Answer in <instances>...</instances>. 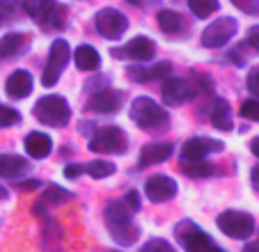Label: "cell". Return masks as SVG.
I'll return each mask as SVG.
<instances>
[{"label": "cell", "instance_id": "6da1fadb", "mask_svg": "<svg viewBox=\"0 0 259 252\" xmlns=\"http://www.w3.org/2000/svg\"><path fill=\"white\" fill-rule=\"evenodd\" d=\"M133 121H136L140 129H163V126L170 121V115L163 106H158L154 99L149 97H140L131 103V112H128Z\"/></svg>", "mask_w": 259, "mask_h": 252}, {"label": "cell", "instance_id": "7a4b0ae2", "mask_svg": "<svg viewBox=\"0 0 259 252\" xmlns=\"http://www.w3.org/2000/svg\"><path fill=\"white\" fill-rule=\"evenodd\" d=\"M34 117L46 126H67L71 119V108L58 94H49V97H41L39 101L34 103Z\"/></svg>", "mask_w": 259, "mask_h": 252}, {"label": "cell", "instance_id": "3957f363", "mask_svg": "<svg viewBox=\"0 0 259 252\" xmlns=\"http://www.w3.org/2000/svg\"><path fill=\"white\" fill-rule=\"evenodd\" d=\"M175 234L186 252H225L223 247L215 245L209 234H204L195 223H191V220H181V223L177 225Z\"/></svg>", "mask_w": 259, "mask_h": 252}, {"label": "cell", "instance_id": "277c9868", "mask_svg": "<svg viewBox=\"0 0 259 252\" xmlns=\"http://www.w3.org/2000/svg\"><path fill=\"white\" fill-rule=\"evenodd\" d=\"M202 92V78L184 80V78H167L163 82V99L167 106H181V103L195 99Z\"/></svg>", "mask_w": 259, "mask_h": 252}, {"label": "cell", "instance_id": "5b68a950", "mask_svg": "<svg viewBox=\"0 0 259 252\" xmlns=\"http://www.w3.org/2000/svg\"><path fill=\"white\" fill-rule=\"evenodd\" d=\"M69 58H71V49L64 39H55L51 44V51H49V62H46V69L41 73V85L44 88H53L55 82L60 80V73L64 71L67 67Z\"/></svg>", "mask_w": 259, "mask_h": 252}, {"label": "cell", "instance_id": "8992f818", "mask_svg": "<svg viewBox=\"0 0 259 252\" xmlns=\"http://www.w3.org/2000/svg\"><path fill=\"white\" fill-rule=\"evenodd\" d=\"M90 149L97 154H124L126 151V136L119 126H103L92 136Z\"/></svg>", "mask_w": 259, "mask_h": 252}, {"label": "cell", "instance_id": "52a82bcc", "mask_svg": "<svg viewBox=\"0 0 259 252\" xmlns=\"http://www.w3.org/2000/svg\"><path fill=\"white\" fill-rule=\"evenodd\" d=\"M218 227L232 238H248L254 232V218L243 211H223L218 216Z\"/></svg>", "mask_w": 259, "mask_h": 252}, {"label": "cell", "instance_id": "ba28073f", "mask_svg": "<svg viewBox=\"0 0 259 252\" xmlns=\"http://www.w3.org/2000/svg\"><path fill=\"white\" fill-rule=\"evenodd\" d=\"M236 30H239L236 21L232 16H223V19L213 21V23H209L204 28V32H202V46H206V49H220V46H225L234 37Z\"/></svg>", "mask_w": 259, "mask_h": 252}, {"label": "cell", "instance_id": "9c48e42d", "mask_svg": "<svg viewBox=\"0 0 259 252\" xmlns=\"http://www.w3.org/2000/svg\"><path fill=\"white\" fill-rule=\"evenodd\" d=\"M94 23H97V30L108 39H117L126 32L128 28V19L122 14L119 10H113V7H106V10L97 12L94 16Z\"/></svg>", "mask_w": 259, "mask_h": 252}, {"label": "cell", "instance_id": "30bf717a", "mask_svg": "<svg viewBox=\"0 0 259 252\" xmlns=\"http://www.w3.org/2000/svg\"><path fill=\"white\" fill-rule=\"evenodd\" d=\"M154 53H156V44H154L149 37H136L131 39L124 49H115L113 55H117L119 60L124 58H131V60H138V62H147V60H152Z\"/></svg>", "mask_w": 259, "mask_h": 252}, {"label": "cell", "instance_id": "8fae6325", "mask_svg": "<svg viewBox=\"0 0 259 252\" xmlns=\"http://www.w3.org/2000/svg\"><path fill=\"white\" fill-rule=\"evenodd\" d=\"M145 195L152 202H167V199H172L177 195V181L165 175H154L147 179Z\"/></svg>", "mask_w": 259, "mask_h": 252}, {"label": "cell", "instance_id": "7c38bea8", "mask_svg": "<svg viewBox=\"0 0 259 252\" xmlns=\"http://www.w3.org/2000/svg\"><path fill=\"white\" fill-rule=\"evenodd\" d=\"M122 106H124V92H119V90H101V92H94L88 103L90 110L101 112V115H113V112H117Z\"/></svg>", "mask_w": 259, "mask_h": 252}, {"label": "cell", "instance_id": "4fadbf2b", "mask_svg": "<svg viewBox=\"0 0 259 252\" xmlns=\"http://www.w3.org/2000/svg\"><path fill=\"white\" fill-rule=\"evenodd\" d=\"M223 142L211 140V138H191V140L184 142V149H181V158L184 160H202L206 154L211 151H223Z\"/></svg>", "mask_w": 259, "mask_h": 252}, {"label": "cell", "instance_id": "5bb4252c", "mask_svg": "<svg viewBox=\"0 0 259 252\" xmlns=\"http://www.w3.org/2000/svg\"><path fill=\"white\" fill-rule=\"evenodd\" d=\"M108 229L110 236L119 243V245H133L140 236V227L133 223L131 218H122V220H108Z\"/></svg>", "mask_w": 259, "mask_h": 252}, {"label": "cell", "instance_id": "9a60e30c", "mask_svg": "<svg viewBox=\"0 0 259 252\" xmlns=\"http://www.w3.org/2000/svg\"><path fill=\"white\" fill-rule=\"evenodd\" d=\"M30 37L23 32H10L0 39V60H14L23 51H28Z\"/></svg>", "mask_w": 259, "mask_h": 252}, {"label": "cell", "instance_id": "2e32d148", "mask_svg": "<svg viewBox=\"0 0 259 252\" xmlns=\"http://www.w3.org/2000/svg\"><path fill=\"white\" fill-rule=\"evenodd\" d=\"M170 73H172L170 62H158L154 67H128L126 76L136 82H149V80H158V78H167Z\"/></svg>", "mask_w": 259, "mask_h": 252}, {"label": "cell", "instance_id": "e0dca14e", "mask_svg": "<svg viewBox=\"0 0 259 252\" xmlns=\"http://www.w3.org/2000/svg\"><path fill=\"white\" fill-rule=\"evenodd\" d=\"M5 90L12 99H25L32 92V76H30L25 69H19V71H14L7 78Z\"/></svg>", "mask_w": 259, "mask_h": 252}, {"label": "cell", "instance_id": "ac0fdd59", "mask_svg": "<svg viewBox=\"0 0 259 252\" xmlns=\"http://www.w3.org/2000/svg\"><path fill=\"white\" fill-rule=\"evenodd\" d=\"M30 170V163L14 154H0V177L3 179H19Z\"/></svg>", "mask_w": 259, "mask_h": 252}, {"label": "cell", "instance_id": "d6986e66", "mask_svg": "<svg viewBox=\"0 0 259 252\" xmlns=\"http://www.w3.org/2000/svg\"><path fill=\"white\" fill-rule=\"evenodd\" d=\"M172 154V145L167 142H152V145H145L140 151V165L147 167V165H154V163H163L167 160Z\"/></svg>", "mask_w": 259, "mask_h": 252}, {"label": "cell", "instance_id": "ffe728a7", "mask_svg": "<svg viewBox=\"0 0 259 252\" xmlns=\"http://www.w3.org/2000/svg\"><path fill=\"white\" fill-rule=\"evenodd\" d=\"M156 19H158V28L165 34H181L184 30H188L186 19L175 10H161Z\"/></svg>", "mask_w": 259, "mask_h": 252}, {"label": "cell", "instance_id": "44dd1931", "mask_svg": "<svg viewBox=\"0 0 259 252\" xmlns=\"http://www.w3.org/2000/svg\"><path fill=\"white\" fill-rule=\"evenodd\" d=\"M211 124L218 131H232L234 126V117H232V108L225 99H215L213 108H211Z\"/></svg>", "mask_w": 259, "mask_h": 252}, {"label": "cell", "instance_id": "7402d4cb", "mask_svg": "<svg viewBox=\"0 0 259 252\" xmlns=\"http://www.w3.org/2000/svg\"><path fill=\"white\" fill-rule=\"evenodd\" d=\"M21 5H23L25 14H30L37 23L46 25L49 16L53 14V10H55V0H21Z\"/></svg>", "mask_w": 259, "mask_h": 252}, {"label": "cell", "instance_id": "603a6c76", "mask_svg": "<svg viewBox=\"0 0 259 252\" xmlns=\"http://www.w3.org/2000/svg\"><path fill=\"white\" fill-rule=\"evenodd\" d=\"M25 149L32 158H46L53 149V140H51L46 133H30L25 138Z\"/></svg>", "mask_w": 259, "mask_h": 252}, {"label": "cell", "instance_id": "cb8c5ba5", "mask_svg": "<svg viewBox=\"0 0 259 252\" xmlns=\"http://www.w3.org/2000/svg\"><path fill=\"white\" fill-rule=\"evenodd\" d=\"M73 60H76V67L83 69V71H94L101 64V58H99L97 49H92V46H78L76 53H73Z\"/></svg>", "mask_w": 259, "mask_h": 252}, {"label": "cell", "instance_id": "d4e9b609", "mask_svg": "<svg viewBox=\"0 0 259 252\" xmlns=\"http://www.w3.org/2000/svg\"><path fill=\"white\" fill-rule=\"evenodd\" d=\"M181 172L191 179H202V177L213 175V165L206 163L204 158L202 160H184L181 158Z\"/></svg>", "mask_w": 259, "mask_h": 252}, {"label": "cell", "instance_id": "484cf974", "mask_svg": "<svg viewBox=\"0 0 259 252\" xmlns=\"http://www.w3.org/2000/svg\"><path fill=\"white\" fill-rule=\"evenodd\" d=\"M69 199H73L71 190H64L62 186H49L39 202L44 204V206H58V204H64V202H69Z\"/></svg>", "mask_w": 259, "mask_h": 252}, {"label": "cell", "instance_id": "4316f807", "mask_svg": "<svg viewBox=\"0 0 259 252\" xmlns=\"http://www.w3.org/2000/svg\"><path fill=\"white\" fill-rule=\"evenodd\" d=\"M21 12H23L21 0H0V25L14 23L21 16Z\"/></svg>", "mask_w": 259, "mask_h": 252}, {"label": "cell", "instance_id": "83f0119b", "mask_svg": "<svg viewBox=\"0 0 259 252\" xmlns=\"http://www.w3.org/2000/svg\"><path fill=\"white\" fill-rule=\"evenodd\" d=\"M83 172L90 175L92 179H106V177H110L115 172V165L108 163V160H92V163L83 165Z\"/></svg>", "mask_w": 259, "mask_h": 252}, {"label": "cell", "instance_id": "f1b7e54d", "mask_svg": "<svg viewBox=\"0 0 259 252\" xmlns=\"http://www.w3.org/2000/svg\"><path fill=\"white\" fill-rule=\"evenodd\" d=\"M188 7L197 19H206L218 10V0H188Z\"/></svg>", "mask_w": 259, "mask_h": 252}, {"label": "cell", "instance_id": "f546056e", "mask_svg": "<svg viewBox=\"0 0 259 252\" xmlns=\"http://www.w3.org/2000/svg\"><path fill=\"white\" fill-rule=\"evenodd\" d=\"M241 117L250 121H259V99H248L241 103Z\"/></svg>", "mask_w": 259, "mask_h": 252}, {"label": "cell", "instance_id": "4dcf8cb0", "mask_svg": "<svg viewBox=\"0 0 259 252\" xmlns=\"http://www.w3.org/2000/svg\"><path fill=\"white\" fill-rule=\"evenodd\" d=\"M21 121V115L14 110V108L0 106V126H14Z\"/></svg>", "mask_w": 259, "mask_h": 252}, {"label": "cell", "instance_id": "1f68e13d", "mask_svg": "<svg viewBox=\"0 0 259 252\" xmlns=\"http://www.w3.org/2000/svg\"><path fill=\"white\" fill-rule=\"evenodd\" d=\"M140 252H175V250H172V245L167 241H163V238H152V241H147L145 245H142Z\"/></svg>", "mask_w": 259, "mask_h": 252}, {"label": "cell", "instance_id": "d6a6232c", "mask_svg": "<svg viewBox=\"0 0 259 252\" xmlns=\"http://www.w3.org/2000/svg\"><path fill=\"white\" fill-rule=\"evenodd\" d=\"M245 85H248V92L254 94V97H259V64L257 67L250 69L248 73V80H245Z\"/></svg>", "mask_w": 259, "mask_h": 252}, {"label": "cell", "instance_id": "836d02e7", "mask_svg": "<svg viewBox=\"0 0 259 252\" xmlns=\"http://www.w3.org/2000/svg\"><path fill=\"white\" fill-rule=\"evenodd\" d=\"M234 7H239L243 14H257L259 12V0H232Z\"/></svg>", "mask_w": 259, "mask_h": 252}, {"label": "cell", "instance_id": "e575fe53", "mask_svg": "<svg viewBox=\"0 0 259 252\" xmlns=\"http://www.w3.org/2000/svg\"><path fill=\"white\" fill-rule=\"evenodd\" d=\"M124 204H126V206L131 208L133 214H136L138 208H140V195H138L136 190H128V193L124 195Z\"/></svg>", "mask_w": 259, "mask_h": 252}, {"label": "cell", "instance_id": "d590c367", "mask_svg": "<svg viewBox=\"0 0 259 252\" xmlns=\"http://www.w3.org/2000/svg\"><path fill=\"white\" fill-rule=\"evenodd\" d=\"M80 175H83V165L71 163V165H67V167H64V177H67V179H78Z\"/></svg>", "mask_w": 259, "mask_h": 252}, {"label": "cell", "instance_id": "8d00e7d4", "mask_svg": "<svg viewBox=\"0 0 259 252\" xmlns=\"http://www.w3.org/2000/svg\"><path fill=\"white\" fill-rule=\"evenodd\" d=\"M248 44L252 46L254 51H259V25H252L248 30Z\"/></svg>", "mask_w": 259, "mask_h": 252}, {"label": "cell", "instance_id": "74e56055", "mask_svg": "<svg viewBox=\"0 0 259 252\" xmlns=\"http://www.w3.org/2000/svg\"><path fill=\"white\" fill-rule=\"evenodd\" d=\"M37 186H39V181H32V179H30V181H21L19 188H21V190H34Z\"/></svg>", "mask_w": 259, "mask_h": 252}, {"label": "cell", "instance_id": "f35d334b", "mask_svg": "<svg viewBox=\"0 0 259 252\" xmlns=\"http://www.w3.org/2000/svg\"><path fill=\"white\" fill-rule=\"evenodd\" d=\"M250 179H252L254 190H259V165H257V167H252V172H250Z\"/></svg>", "mask_w": 259, "mask_h": 252}, {"label": "cell", "instance_id": "ab89813d", "mask_svg": "<svg viewBox=\"0 0 259 252\" xmlns=\"http://www.w3.org/2000/svg\"><path fill=\"white\" fill-rule=\"evenodd\" d=\"M243 252H259V241H250L248 245L243 247Z\"/></svg>", "mask_w": 259, "mask_h": 252}, {"label": "cell", "instance_id": "60d3db41", "mask_svg": "<svg viewBox=\"0 0 259 252\" xmlns=\"http://www.w3.org/2000/svg\"><path fill=\"white\" fill-rule=\"evenodd\" d=\"M250 149H252V154L259 158V138H254V140L250 142Z\"/></svg>", "mask_w": 259, "mask_h": 252}, {"label": "cell", "instance_id": "b9f144b4", "mask_svg": "<svg viewBox=\"0 0 259 252\" xmlns=\"http://www.w3.org/2000/svg\"><path fill=\"white\" fill-rule=\"evenodd\" d=\"M126 3H131V5H136V7H142V5H152V0H126Z\"/></svg>", "mask_w": 259, "mask_h": 252}, {"label": "cell", "instance_id": "7bdbcfd3", "mask_svg": "<svg viewBox=\"0 0 259 252\" xmlns=\"http://www.w3.org/2000/svg\"><path fill=\"white\" fill-rule=\"evenodd\" d=\"M5 197H7V190L3 188V186H0V199H5Z\"/></svg>", "mask_w": 259, "mask_h": 252}]
</instances>
